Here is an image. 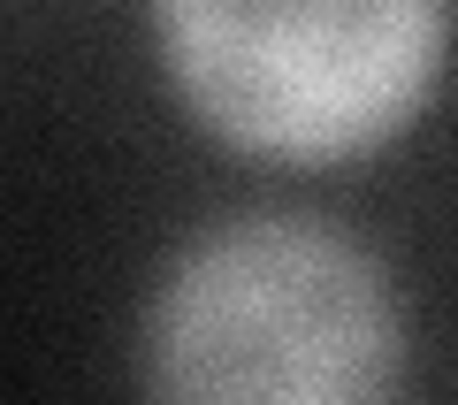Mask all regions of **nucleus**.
<instances>
[{
  "label": "nucleus",
  "instance_id": "1",
  "mask_svg": "<svg viewBox=\"0 0 458 405\" xmlns=\"http://www.w3.org/2000/svg\"><path fill=\"white\" fill-rule=\"evenodd\" d=\"M397 344L375 253L298 214H245L161 276L146 383L183 405H352L397 383Z\"/></svg>",
  "mask_w": 458,
  "mask_h": 405
},
{
  "label": "nucleus",
  "instance_id": "2",
  "mask_svg": "<svg viewBox=\"0 0 458 405\" xmlns=\"http://www.w3.org/2000/svg\"><path fill=\"white\" fill-rule=\"evenodd\" d=\"M191 115L267 161H352L420 115L451 0H153Z\"/></svg>",
  "mask_w": 458,
  "mask_h": 405
}]
</instances>
